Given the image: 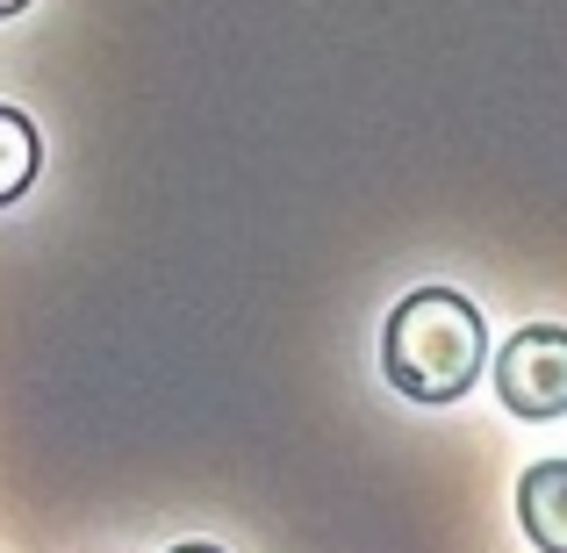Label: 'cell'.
Wrapping results in <instances>:
<instances>
[{
  "label": "cell",
  "mask_w": 567,
  "mask_h": 553,
  "mask_svg": "<svg viewBox=\"0 0 567 553\" xmlns=\"http://www.w3.org/2000/svg\"><path fill=\"white\" fill-rule=\"evenodd\" d=\"M488 367V324L460 288H410L381 324V381L402 402H460Z\"/></svg>",
  "instance_id": "1"
},
{
  "label": "cell",
  "mask_w": 567,
  "mask_h": 553,
  "mask_svg": "<svg viewBox=\"0 0 567 553\" xmlns=\"http://www.w3.org/2000/svg\"><path fill=\"white\" fill-rule=\"evenodd\" d=\"M496 402L525 424L567 417V324H517L496 352Z\"/></svg>",
  "instance_id": "2"
},
{
  "label": "cell",
  "mask_w": 567,
  "mask_h": 553,
  "mask_svg": "<svg viewBox=\"0 0 567 553\" xmlns=\"http://www.w3.org/2000/svg\"><path fill=\"white\" fill-rule=\"evenodd\" d=\"M517 525L539 553H567V460H539L517 474Z\"/></svg>",
  "instance_id": "3"
},
{
  "label": "cell",
  "mask_w": 567,
  "mask_h": 553,
  "mask_svg": "<svg viewBox=\"0 0 567 553\" xmlns=\"http://www.w3.org/2000/svg\"><path fill=\"white\" fill-rule=\"evenodd\" d=\"M37 173H43V137H37V123H29L22 109H8L0 101V208H14L29 187H37Z\"/></svg>",
  "instance_id": "4"
},
{
  "label": "cell",
  "mask_w": 567,
  "mask_h": 553,
  "mask_svg": "<svg viewBox=\"0 0 567 553\" xmlns=\"http://www.w3.org/2000/svg\"><path fill=\"white\" fill-rule=\"evenodd\" d=\"M173 553H223L216 540H187V546H173Z\"/></svg>",
  "instance_id": "5"
},
{
  "label": "cell",
  "mask_w": 567,
  "mask_h": 553,
  "mask_svg": "<svg viewBox=\"0 0 567 553\" xmlns=\"http://www.w3.org/2000/svg\"><path fill=\"white\" fill-rule=\"evenodd\" d=\"M29 8V0H0V22H8V14H22Z\"/></svg>",
  "instance_id": "6"
}]
</instances>
